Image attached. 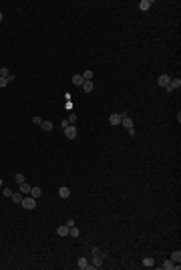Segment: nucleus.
Instances as JSON below:
<instances>
[{
  "mask_svg": "<svg viewBox=\"0 0 181 270\" xmlns=\"http://www.w3.org/2000/svg\"><path fill=\"white\" fill-rule=\"evenodd\" d=\"M20 204H22V208H24V210H34V208H36V200H34L32 196L22 198V202H20Z\"/></svg>",
  "mask_w": 181,
  "mask_h": 270,
  "instance_id": "1",
  "label": "nucleus"
},
{
  "mask_svg": "<svg viewBox=\"0 0 181 270\" xmlns=\"http://www.w3.org/2000/svg\"><path fill=\"white\" fill-rule=\"evenodd\" d=\"M179 87H181V79L177 77V79H171V81H169V85L165 87V91H167V93H171L173 89H179Z\"/></svg>",
  "mask_w": 181,
  "mask_h": 270,
  "instance_id": "2",
  "label": "nucleus"
},
{
  "mask_svg": "<svg viewBox=\"0 0 181 270\" xmlns=\"http://www.w3.org/2000/svg\"><path fill=\"white\" fill-rule=\"evenodd\" d=\"M0 77H4L8 83H12V81H14V75L10 73V69H6V67H0Z\"/></svg>",
  "mask_w": 181,
  "mask_h": 270,
  "instance_id": "3",
  "label": "nucleus"
},
{
  "mask_svg": "<svg viewBox=\"0 0 181 270\" xmlns=\"http://www.w3.org/2000/svg\"><path fill=\"white\" fill-rule=\"evenodd\" d=\"M161 266H163L165 270H177V268H179V264H175L171 258H169V260H165V262L161 264Z\"/></svg>",
  "mask_w": 181,
  "mask_h": 270,
  "instance_id": "4",
  "label": "nucleus"
},
{
  "mask_svg": "<svg viewBox=\"0 0 181 270\" xmlns=\"http://www.w3.org/2000/svg\"><path fill=\"white\" fill-rule=\"evenodd\" d=\"M65 135H67L68 139H74V137H77V127H74V125H68V127L65 129Z\"/></svg>",
  "mask_w": 181,
  "mask_h": 270,
  "instance_id": "5",
  "label": "nucleus"
},
{
  "mask_svg": "<svg viewBox=\"0 0 181 270\" xmlns=\"http://www.w3.org/2000/svg\"><path fill=\"white\" fill-rule=\"evenodd\" d=\"M18 186H20V189H18V192L22 194V196H26V194L30 196V188H32L30 183H26V182H24V183H18Z\"/></svg>",
  "mask_w": 181,
  "mask_h": 270,
  "instance_id": "6",
  "label": "nucleus"
},
{
  "mask_svg": "<svg viewBox=\"0 0 181 270\" xmlns=\"http://www.w3.org/2000/svg\"><path fill=\"white\" fill-rule=\"evenodd\" d=\"M121 125L129 131V129H133V119H129V115H127V117H123V119H121Z\"/></svg>",
  "mask_w": 181,
  "mask_h": 270,
  "instance_id": "7",
  "label": "nucleus"
},
{
  "mask_svg": "<svg viewBox=\"0 0 181 270\" xmlns=\"http://www.w3.org/2000/svg\"><path fill=\"white\" fill-rule=\"evenodd\" d=\"M121 119H123V117H121L119 113H113L109 117V123H111V125H121Z\"/></svg>",
  "mask_w": 181,
  "mask_h": 270,
  "instance_id": "8",
  "label": "nucleus"
},
{
  "mask_svg": "<svg viewBox=\"0 0 181 270\" xmlns=\"http://www.w3.org/2000/svg\"><path fill=\"white\" fill-rule=\"evenodd\" d=\"M169 81H171V77H169V75H161L159 79H157V83H159L161 87H167V85H169Z\"/></svg>",
  "mask_w": 181,
  "mask_h": 270,
  "instance_id": "9",
  "label": "nucleus"
},
{
  "mask_svg": "<svg viewBox=\"0 0 181 270\" xmlns=\"http://www.w3.org/2000/svg\"><path fill=\"white\" fill-rule=\"evenodd\" d=\"M68 226L67 224H62V226H59V228H56V234H59V236H68Z\"/></svg>",
  "mask_w": 181,
  "mask_h": 270,
  "instance_id": "10",
  "label": "nucleus"
},
{
  "mask_svg": "<svg viewBox=\"0 0 181 270\" xmlns=\"http://www.w3.org/2000/svg\"><path fill=\"white\" fill-rule=\"evenodd\" d=\"M30 196L36 200V198L42 196V188H38V186H34V188H30Z\"/></svg>",
  "mask_w": 181,
  "mask_h": 270,
  "instance_id": "11",
  "label": "nucleus"
},
{
  "mask_svg": "<svg viewBox=\"0 0 181 270\" xmlns=\"http://www.w3.org/2000/svg\"><path fill=\"white\" fill-rule=\"evenodd\" d=\"M151 6H153V0H141V2H139V8H141V10H149Z\"/></svg>",
  "mask_w": 181,
  "mask_h": 270,
  "instance_id": "12",
  "label": "nucleus"
},
{
  "mask_svg": "<svg viewBox=\"0 0 181 270\" xmlns=\"http://www.w3.org/2000/svg\"><path fill=\"white\" fill-rule=\"evenodd\" d=\"M83 83H85L83 75H73V85H77V87H83Z\"/></svg>",
  "mask_w": 181,
  "mask_h": 270,
  "instance_id": "13",
  "label": "nucleus"
},
{
  "mask_svg": "<svg viewBox=\"0 0 181 270\" xmlns=\"http://www.w3.org/2000/svg\"><path fill=\"white\" fill-rule=\"evenodd\" d=\"M103 260H105V258H103V254H101V256H93V266L95 268H99V266H103Z\"/></svg>",
  "mask_w": 181,
  "mask_h": 270,
  "instance_id": "14",
  "label": "nucleus"
},
{
  "mask_svg": "<svg viewBox=\"0 0 181 270\" xmlns=\"http://www.w3.org/2000/svg\"><path fill=\"white\" fill-rule=\"evenodd\" d=\"M59 196L60 198H68L71 196V189H68L67 186H62V188H59Z\"/></svg>",
  "mask_w": 181,
  "mask_h": 270,
  "instance_id": "15",
  "label": "nucleus"
},
{
  "mask_svg": "<svg viewBox=\"0 0 181 270\" xmlns=\"http://www.w3.org/2000/svg\"><path fill=\"white\" fill-rule=\"evenodd\" d=\"M10 198H12V202H14V204H20V202H22V198H24V196H22L20 192H12V196H10Z\"/></svg>",
  "mask_w": 181,
  "mask_h": 270,
  "instance_id": "16",
  "label": "nucleus"
},
{
  "mask_svg": "<svg viewBox=\"0 0 181 270\" xmlns=\"http://www.w3.org/2000/svg\"><path fill=\"white\" fill-rule=\"evenodd\" d=\"M93 81H85L83 83V91H85V93H91V91H93Z\"/></svg>",
  "mask_w": 181,
  "mask_h": 270,
  "instance_id": "17",
  "label": "nucleus"
},
{
  "mask_svg": "<svg viewBox=\"0 0 181 270\" xmlns=\"http://www.w3.org/2000/svg\"><path fill=\"white\" fill-rule=\"evenodd\" d=\"M171 260H173L175 264H179V262H181V252H179V250H175V252H171Z\"/></svg>",
  "mask_w": 181,
  "mask_h": 270,
  "instance_id": "18",
  "label": "nucleus"
},
{
  "mask_svg": "<svg viewBox=\"0 0 181 270\" xmlns=\"http://www.w3.org/2000/svg\"><path fill=\"white\" fill-rule=\"evenodd\" d=\"M40 127L44 129V131H53V123H50V121H44V119H42V123H40Z\"/></svg>",
  "mask_w": 181,
  "mask_h": 270,
  "instance_id": "19",
  "label": "nucleus"
},
{
  "mask_svg": "<svg viewBox=\"0 0 181 270\" xmlns=\"http://www.w3.org/2000/svg\"><path fill=\"white\" fill-rule=\"evenodd\" d=\"M143 264H145L147 268H151V266H155V260L151 256H147V258H143Z\"/></svg>",
  "mask_w": 181,
  "mask_h": 270,
  "instance_id": "20",
  "label": "nucleus"
},
{
  "mask_svg": "<svg viewBox=\"0 0 181 270\" xmlns=\"http://www.w3.org/2000/svg\"><path fill=\"white\" fill-rule=\"evenodd\" d=\"M79 234H80V232H79V228H77V226H73V228L68 230V236H73V238H79Z\"/></svg>",
  "mask_w": 181,
  "mask_h": 270,
  "instance_id": "21",
  "label": "nucleus"
},
{
  "mask_svg": "<svg viewBox=\"0 0 181 270\" xmlns=\"http://www.w3.org/2000/svg\"><path fill=\"white\" fill-rule=\"evenodd\" d=\"M83 79H85V81H93V71H85V73H83Z\"/></svg>",
  "mask_w": 181,
  "mask_h": 270,
  "instance_id": "22",
  "label": "nucleus"
},
{
  "mask_svg": "<svg viewBox=\"0 0 181 270\" xmlns=\"http://www.w3.org/2000/svg\"><path fill=\"white\" fill-rule=\"evenodd\" d=\"M87 266H89L87 258H79V268H87Z\"/></svg>",
  "mask_w": 181,
  "mask_h": 270,
  "instance_id": "23",
  "label": "nucleus"
},
{
  "mask_svg": "<svg viewBox=\"0 0 181 270\" xmlns=\"http://www.w3.org/2000/svg\"><path fill=\"white\" fill-rule=\"evenodd\" d=\"M14 182L16 183H24V176H22V173H14Z\"/></svg>",
  "mask_w": 181,
  "mask_h": 270,
  "instance_id": "24",
  "label": "nucleus"
},
{
  "mask_svg": "<svg viewBox=\"0 0 181 270\" xmlns=\"http://www.w3.org/2000/svg\"><path fill=\"white\" fill-rule=\"evenodd\" d=\"M2 194H4V198H10V196H12V189H10V188H4V189H2Z\"/></svg>",
  "mask_w": 181,
  "mask_h": 270,
  "instance_id": "25",
  "label": "nucleus"
},
{
  "mask_svg": "<svg viewBox=\"0 0 181 270\" xmlns=\"http://www.w3.org/2000/svg\"><path fill=\"white\" fill-rule=\"evenodd\" d=\"M68 123H71V125H74V123H77V115H74V113L68 115Z\"/></svg>",
  "mask_w": 181,
  "mask_h": 270,
  "instance_id": "26",
  "label": "nucleus"
},
{
  "mask_svg": "<svg viewBox=\"0 0 181 270\" xmlns=\"http://www.w3.org/2000/svg\"><path fill=\"white\" fill-rule=\"evenodd\" d=\"M32 123H34V125H40V123H42V117H38V115L32 117Z\"/></svg>",
  "mask_w": 181,
  "mask_h": 270,
  "instance_id": "27",
  "label": "nucleus"
},
{
  "mask_svg": "<svg viewBox=\"0 0 181 270\" xmlns=\"http://www.w3.org/2000/svg\"><path fill=\"white\" fill-rule=\"evenodd\" d=\"M68 125H71V123H68V119H62V121H60V127H62V129H67Z\"/></svg>",
  "mask_w": 181,
  "mask_h": 270,
  "instance_id": "28",
  "label": "nucleus"
},
{
  "mask_svg": "<svg viewBox=\"0 0 181 270\" xmlns=\"http://www.w3.org/2000/svg\"><path fill=\"white\" fill-rule=\"evenodd\" d=\"M103 254V250L101 248H93V256H101Z\"/></svg>",
  "mask_w": 181,
  "mask_h": 270,
  "instance_id": "29",
  "label": "nucleus"
},
{
  "mask_svg": "<svg viewBox=\"0 0 181 270\" xmlns=\"http://www.w3.org/2000/svg\"><path fill=\"white\" fill-rule=\"evenodd\" d=\"M6 85H8V81L4 79V77H0V87H6Z\"/></svg>",
  "mask_w": 181,
  "mask_h": 270,
  "instance_id": "30",
  "label": "nucleus"
},
{
  "mask_svg": "<svg viewBox=\"0 0 181 270\" xmlns=\"http://www.w3.org/2000/svg\"><path fill=\"white\" fill-rule=\"evenodd\" d=\"M2 183H4V182H2V177H0V188H2Z\"/></svg>",
  "mask_w": 181,
  "mask_h": 270,
  "instance_id": "31",
  "label": "nucleus"
},
{
  "mask_svg": "<svg viewBox=\"0 0 181 270\" xmlns=\"http://www.w3.org/2000/svg\"><path fill=\"white\" fill-rule=\"evenodd\" d=\"M0 22H2V12H0Z\"/></svg>",
  "mask_w": 181,
  "mask_h": 270,
  "instance_id": "32",
  "label": "nucleus"
}]
</instances>
